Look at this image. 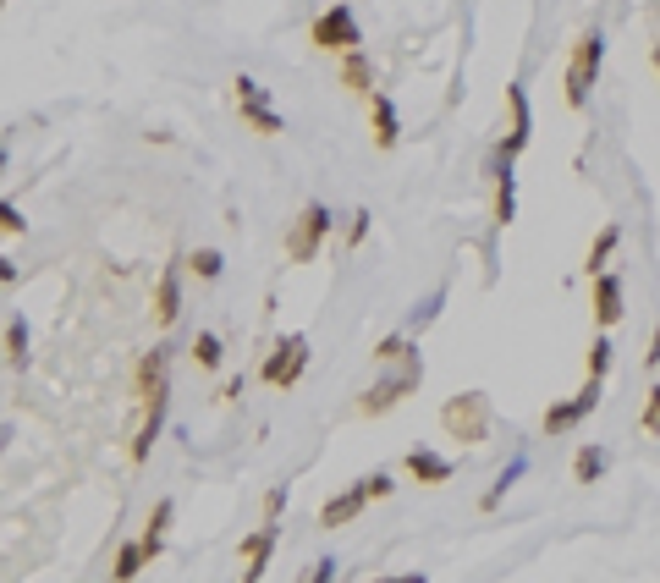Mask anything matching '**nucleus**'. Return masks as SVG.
Returning <instances> with one entry per match:
<instances>
[{"label":"nucleus","instance_id":"obj_1","mask_svg":"<svg viewBox=\"0 0 660 583\" xmlns=\"http://www.w3.org/2000/svg\"><path fill=\"white\" fill-rule=\"evenodd\" d=\"M385 495H396V479L391 473H363V479H352L347 490H336L325 506H319V528H347V523H358L363 512H369L374 501H385Z\"/></svg>","mask_w":660,"mask_h":583},{"label":"nucleus","instance_id":"obj_2","mask_svg":"<svg viewBox=\"0 0 660 583\" xmlns=\"http://www.w3.org/2000/svg\"><path fill=\"white\" fill-rule=\"evenodd\" d=\"M440 429H446L451 440H462V446H484L495 429V402L484 391H457L440 402Z\"/></svg>","mask_w":660,"mask_h":583},{"label":"nucleus","instance_id":"obj_3","mask_svg":"<svg viewBox=\"0 0 660 583\" xmlns=\"http://www.w3.org/2000/svg\"><path fill=\"white\" fill-rule=\"evenodd\" d=\"M600 66H605V33L600 28L578 33L572 50H567V77H561L572 110H589V94H594V83H600Z\"/></svg>","mask_w":660,"mask_h":583},{"label":"nucleus","instance_id":"obj_4","mask_svg":"<svg viewBox=\"0 0 660 583\" xmlns=\"http://www.w3.org/2000/svg\"><path fill=\"white\" fill-rule=\"evenodd\" d=\"M418 385H424V358H413V363H396V369L385 374V380H374L369 391H363L358 402H352V413H358V418H385L391 407H402L407 396L418 391Z\"/></svg>","mask_w":660,"mask_h":583},{"label":"nucleus","instance_id":"obj_5","mask_svg":"<svg viewBox=\"0 0 660 583\" xmlns=\"http://www.w3.org/2000/svg\"><path fill=\"white\" fill-rule=\"evenodd\" d=\"M308 44L325 55H347V50H363V22L358 11L347 6V0H336V6H325L314 22H308Z\"/></svg>","mask_w":660,"mask_h":583},{"label":"nucleus","instance_id":"obj_6","mask_svg":"<svg viewBox=\"0 0 660 583\" xmlns=\"http://www.w3.org/2000/svg\"><path fill=\"white\" fill-rule=\"evenodd\" d=\"M231 105H237L242 127H253L259 138H281V132H286V116L270 105V88H264L259 77L237 72V83H231Z\"/></svg>","mask_w":660,"mask_h":583},{"label":"nucleus","instance_id":"obj_7","mask_svg":"<svg viewBox=\"0 0 660 583\" xmlns=\"http://www.w3.org/2000/svg\"><path fill=\"white\" fill-rule=\"evenodd\" d=\"M308 358H314V352H308V336L292 330V336H281L270 347V358L259 363V380L270 385V391H292V385L308 374Z\"/></svg>","mask_w":660,"mask_h":583},{"label":"nucleus","instance_id":"obj_8","mask_svg":"<svg viewBox=\"0 0 660 583\" xmlns=\"http://www.w3.org/2000/svg\"><path fill=\"white\" fill-rule=\"evenodd\" d=\"M325 237H330V204L308 198V204L297 209L292 231H286V259L292 264H314L319 248H325Z\"/></svg>","mask_w":660,"mask_h":583},{"label":"nucleus","instance_id":"obj_9","mask_svg":"<svg viewBox=\"0 0 660 583\" xmlns=\"http://www.w3.org/2000/svg\"><path fill=\"white\" fill-rule=\"evenodd\" d=\"M600 396H605V380H583V391H572L567 402H550V407H545L539 429H545V435H572V429H578L583 418L600 407Z\"/></svg>","mask_w":660,"mask_h":583},{"label":"nucleus","instance_id":"obj_10","mask_svg":"<svg viewBox=\"0 0 660 583\" xmlns=\"http://www.w3.org/2000/svg\"><path fill=\"white\" fill-rule=\"evenodd\" d=\"M165 413H171V391H154V396H143L138 429H132V440H127V457H132V468H143V462H149L154 440H160V429H165Z\"/></svg>","mask_w":660,"mask_h":583},{"label":"nucleus","instance_id":"obj_11","mask_svg":"<svg viewBox=\"0 0 660 583\" xmlns=\"http://www.w3.org/2000/svg\"><path fill=\"white\" fill-rule=\"evenodd\" d=\"M506 116H512V127H506V138L495 143V149H501L506 160H517V154L534 143V105H528V88L523 83H506Z\"/></svg>","mask_w":660,"mask_h":583},{"label":"nucleus","instance_id":"obj_12","mask_svg":"<svg viewBox=\"0 0 660 583\" xmlns=\"http://www.w3.org/2000/svg\"><path fill=\"white\" fill-rule=\"evenodd\" d=\"M182 270H187V259H171L160 270V281H154V325L160 330H171L182 319Z\"/></svg>","mask_w":660,"mask_h":583},{"label":"nucleus","instance_id":"obj_13","mask_svg":"<svg viewBox=\"0 0 660 583\" xmlns=\"http://www.w3.org/2000/svg\"><path fill=\"white\" fill-rule=\"evenodd\" d=\"M589 286H594V325H600V330L622 325V314H627L622 275H616V270H600V275H589Z\"/></svg>","mask_w":660,"mask_h":583},{"label":"nucleus","instance_id":"obj_14","mask_svg":"<svg viewBox=\"0 0 660 583\" xmlns=\"http://www.w3.org/2000/svg\"><path fill=\"white\" fill-rule=\"evenodd\" d=\"M171 341H154L149 352L138 358V369H132V385H138V402L143 396H154V391H171Z\"/></svg>","mask_w":660,"mask_h":583},{"label":"nucleus","instance_id":"obj_15","mask_svg":"<svg viewBox=\"0 0 660 583\" xmlns=\"http://www.w3.org/2000/svg\"><path fill=\"white\" fill-rule=\"evenodd\" d=\"M369 138L380 154H391L396 143H402V110H396V99L380 94V88L369 94Z\"/></svg>","mask_w":660,"mask_h":583},{"label":"nucleus","instance_id":"obj_16","mask_svg":"<svg viewBox=\"0 0 660 583\" xmlns=\"http://www.w3.org/2000/svg\"><path fill=\"white\" fill-rule=\"evenodd\" d=\"M275 539H281V523H270V517L242 539V561H248L242 583H264V567H270V556H275Z\"/></svg>","mask_w":660,"mask_h":583},{"label":"nucleus","instance_id":"obj_17","mask_svg":"<svg viewBox=\"0 0 660 583\" xmlns=\"http://www.w3.org/2000/svg\"><path fill=\"white\" fill-rule=\"evenodd\" d=\"M402 468H407V479H413V484H451V479H457V462L440 457V451H429V446H413L402 457Z\"/></svg>","mask_w":660,"mask_h":583},{"label":"nucleus","instance_id":"obj_18","mask_svg":"<svg viewBox=\"0 0 660 583\" xmlns=\"http://www.w3.org/2000/svg\"><path fill=\"white\" fill-rule=\"evenodd\" d=\"M171 517H176V501H171V495H160V501H154V512L149 517H143V556H149V561H160L165 556V528H171Z\"/></svg>","mask_w":660,"mask_h":583},{"label":"nucleus","instance_id":"obj_19","mask_svg":"<svg viewBox=\"0 0 660 583\" xmlns=\"http://www.w3.org/2000/svg\"><path fill=\"white\" fill-rule=\"evenodd\" d=\"M341 88H347V94H363V99L374 94V61L363 50H347V55H341Z\"/></svg>","mask_w":660,"mask_h":583},{"label":"nucleus","instance_id":"obj_20","mask_svg":"<svg viewBox=\"0 0 660 583\" xmlns=\"http://www.w3.org/2000/svg\"><path fill=\"white\" fill-rule=\"evenodd\" d=\"M616 242H622V226H616V220H605V226H600V237L589 242V259H583V275H600V270H611V253H616Z\"/></svg>","mask_w":660,"mask_h":583},{"label":"nucleus","instance_id":"obj_21","mask_svg":"<svg viewBox=\"0 0 660 583\" xmlns=\"http://www.w3.org/2000/svg\"><path fill=\"white\" fill-rule=\"evenodd\" d=\"M605 468H611V451H605V446H594V440H589V446H578V457H572V479H578V484H600Z\"/></svg>","mask_w":660,"mask_h":583},{"label":"nucleus","instance_id":"obj_22","mask_svg":"<svg viewBox=\"0 0 660 583\" xmlns=\"http://www.w3.org/2000/svg\"><path fill=\"white\" fill-rule=\"evenodd\" d=\"M143 567H149V556H143V539H121V545H116V567H110V578H116V583H132Z\"/></svg>","mask_w":660,"mask_h":583},{"label":"nucleus","instance_id":"obj_23","mask_svg":"<svg viewBox=\"0 0 660 583\" xmlns=\"http://www.w3.org/2000/svg\"><path fill=\"white\" fill-rule=\"evenodd\" d=\"M187 352H193V363H198L204 374H215L220 363H226V341H220L215 330H198V336H193V347H187Z\"/></svg>","mask_w":660,"mask_h":583},{"label":"nucleus","instance_id":"obj_24","mask_svg":"<svg viewBox=\"0 0 660 583\" xmlns=\"http://www.w3.org/2000/svg\"><path fill=\"white\" fill-rule=\"evenodd\" d=\"M28 341H33L28 319H22V314H11V319H6V347H0V352H6V358L17 363V369H28Z\"/></svg>","mask_w":660,"mask_h":583},{"label":"nucleus","instance_id":"obj_25","mask_svg":"<svg viewBox=\"0 0 660 583\" xmlns=\"http://www.w3.org/2000/svg\"><path fill=\"white\" fill-rule=\"evenodd\" d=\"M523 473H528V457H512V462H506V468L495 473V484H490V490H484V501H479L484 512H495V506H501V495L512 490V484L523 479Z\"/></svg>","mask_w":660,"mask_h":583},{"label":"nucleus","instance_id":"obj_26","mask_svg":"<svg viewBox=\"0 0 660 583\" xmlns=\"http://www.w3.org/2000/svg\"><path fill=\"white\" fill-rule=\"evenodd\" d=\"M187 270H193L198 281H220V270H226V253H220V248H193V253H187Z\"/></svg>","mask_w":660,"mask_h":583},{"label":"nucleus","instance_id":"obj_27","mask_svg":"<svg viewBox=\"0 0 660 583\" xmlns=\"http://www.w3.org/2000/svg\"><path fill=\"white\" fill-rule=\"evenodd\" d=\"M611 374V341H605V330L594 336V347H589V380H605Z\"/></svg>","mask_w":660,"mask_h":583},{"label":"nucleus","instance_id":"obj_28","mask_svg":"<svg viewBox=\"0 0 660 583\" xmlns=\"http://www.w3.org/2000/svg\"><path fill=\"white\" fill-rule=\"evenodd\" d=\"M0 231H6V237H22V231H28V215H22L11 198H0Z\"/></svg>","mask_w":660,"mask_h":583},{"label":"nucleus","instance_id":"obj_29","mask_svg":"<svg viewBox=\"0 0 660 583\" xmlns=\"http://www.w3.org/2000/svg\"><path fill=\"white\" fill-rule=\"evenodd\" d=\"M369 209H352L347 215V248H363V237H369Z\"/></svg>","mask_w":660,"mask_h":583},{"label":"nucleus","instance_id":"obj_30","mask_svg":"<svg viewBox=\"0 0 660 583\" xmlns=\"http://www.w3.org/2000/svg\"><path fill=\"white\" fill-rule=\"evenodd\" d=\"M303 583H336V556H319L314 567H308Z\"/></svg>","mask_w":660,"mask_h":583},{"label":"nucleus","instance_id":"obj_31","mask_svg":"<svg viewBox=\"0 0 660 583\" xmlns=\"http://www.w3.org/2000/svg\"><path fill=\"white\" fill-rule=\"evenodd\" d=\"M644 435H660V385L649 391V402H644Z\"/></svg>","mask_w":660,"mask_h":583},{"label":"nucleus","instance_id":"obj_32","mask_svg":"<svg viewBox=\"0 0 660 583\" xmlns=\"http://www.w3.org/2000/svg\"><path fill=\"white\" fill-rule=\"evenodd\" d=\"M281 512H286V484H275V490L264 495V517H270V523H275V517H281Z\"/></svg>","mask_w":660,"mask_h":583},{"label":"nucleus","instance_id":"obj_33","mask_svg":"<svg viewBox=\"0 0 660 583\" xmlns=\"http://www.w3.org/2000/svg\"><path fill=\"white\" fill-rule=\"evenodd\" d=\"M374 583H429V572H380Z\"/></svg>","mask_w":660,"mask_h":583},{"label":"nucleus","instance_id":"obj_34","mask_svg":"<svg viewBox=\"0 0 660 583\" xmlns=\"http://www.w3.org/2000/svg\"><path fill=\"white\" fill-rule=\"evenodd\" d=\"M644 363H649V369H660V325H655V336H649V352H644Z\"/></svg>","mask_w":660,"mask_h":583},{"label":"nucleus","instance_id":"obj_35","mask_svg":"<svg viewBox=\"0 0 660 583\" xmlns=\"http://www.w3.org/2000/svg\"><path fill=\"white\" fill-rule=\"evenodd\" d=\"M11 281H17V264H11V259H0V286H11Z\"/></svg>","mask_w":660,"mask_h":583},{"label":"nucleus","instance_id":"obj_36","mask_svg":"<svg viewBox=\"0 0 660 583\" xmlns=\"http://www.w3.org/2000/svg\"><path fill=\"white\" fill-rule=\"evenodd\" d=\"M6 446H11V424H0V457H6Z\"/></svg>","mask_w":660,"mask_h":583},{"label":"nucleus","instance_id":"obj_37","mask_svg":"<svg viewBox=\"0 0 660 583\" xmlns=\"http://www.w3.org/2000/svg\"><path fill=\"white\" fill-rule=\"evenodd\" d=\"M649 61H655V72H660V39H655V50H649Z\"/></svg>","mask_w":660,"mask_h":583},{"label":"nucleus","instance_id":"obj_38","mask_svg":"<svg viewBox=\"0 0 660 583\" xmlns=\"http://www.w3.org/2000/svg\"><path fill=\"white\" fill-rule=\"evenodd\" d=\"M0 358H6V352H0Z\"/></svg>","mask_w":660,"mask_h":583}]
</instances>
